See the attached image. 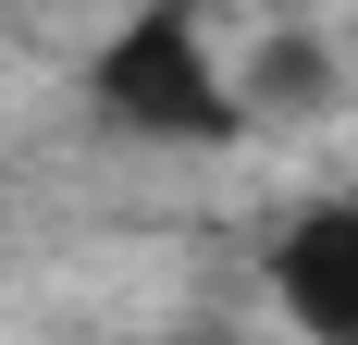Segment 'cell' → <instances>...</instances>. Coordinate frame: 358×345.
Wrapping results in <instances>:
<instances>
[{"label":"cell","mask_w":358,"mask_h":345,"mask_svg":"<svg viewBox=\"0 0 358 345\" xmlns=\"http://www.w3.org/2000/svg\"><path fill=\"white\" fill-rule=\"evenodd\" d=\"M99 111L136 124V136H235V87L210 74V50H198V25H185L173 0L136 13L99 50Z\"/></svg>","instance_id":"1"},{"label":"cell","mask_w":358,"mask_h":345,"mask_svg":"<svg viewBox=\"0 0 358 345\" xmlns=\"http://www.w3.org/2000/svg\"><path fill=\"white\" fill-rule=\"evenodd\" d=\"M272 284H285L296 333L358 345V210H309V222L285 235V259H272Z\"/></svg>","instance_id":"2"},{"label":"cell","mask_w":358,"mask_h":345,"mask_svg":"<svg viewBox=\"0 0 358 345\" xmlns=\"http://www.w3.org/2000/svg\"><path fill=\"white\" fill-rule=\"evenodd\" d=\"M322 50H309V37H272V50H259V99H272V111H309V99H322Z\"/></svg>","instance_id":"3"}]
</instances>
